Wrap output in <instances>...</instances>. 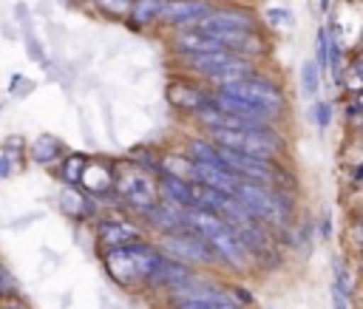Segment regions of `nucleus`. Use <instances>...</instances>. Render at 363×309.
Here are the masks:
<instances>
[{"mask_svg": "<svg viewBox=\"0 0 363 309\" xmlns=\"http://www.w3.org/2000/svg\"><path fill=\"white\" fill-rule=\"evenodd\" d=\"M184 218H187V227L210 244V249L216 252V258L221 264H227L238 272H244L250 266V249L244 247L241 235L235 232V227L227 218H221L210 210H199V207L184 210Z\"/></svg>", "mask_w": 363, "mask_h": 309, "instance_id": "nucleus-1", "label": "nucleus"}, {"mask_svg": "<svg viewBox=\"0 0 363 309\" xmlns=\"http://www.w3.org/2000/svg\"><path fill=\"white\" fill-rule=\"evenodd\" d=\"M162 261V252L156 244L142 241H130L122 247H113L108 252H102V264L105 272L113 283L125 286V289H139L150 283V275L156 269V264Z\"/></svg>", "mask_w": 363, "mask_h": 309, "instance_id": "nucleus-2", "label": "nucleus"}, {"mask_svg": "<svg viewBox=\"0 0 363 309\" xmlns=\"http://www.w3.org/2000/svg\"><path fill=\"white\" fill-rule=\"evenodd\" d=\"M113 196L139 218H145L162 198H159V176L136 164L133 159L116 162V181Z\"/></svg>", "mask_w": 363, "mask_h": 309, "instance_id": "nucleus-3", "label": "nucleus"}, {"mask_svg": "<svg viewBox=\"0 0 363 309\" xmlns=\"http://www.w3.org/2000/svg\"><path fill=\"white\" fill-rule=\"evenodd\" d=\"M207 139H213L218 147L244 153V156H255L264 162H272L281 150V139L275 136L272 128H261V130H244V128H213L204 130Z\"/></svg>", "mask_w": 363, "mask_h": 309, "instance_id": "nucleus-4", "label": "nucleus"}, {"mask_svg": "<svg viewBox=\"0 0 363 309\" xmlns=\"http://www.w3.org/2000/svg\"><path fill=\"white\" fill-rule=\"evenodd\" d=\"M216 91H224V94H230V96H235V99H241V102H247V105H252V108L269 113L272 119H278V116L284 113V108H286L284 91H281L275 82H269V79H264V77H258V74H250V77H244V79L227 82V85H221V88H216Z\"/></svg>", "mask_w": 363, "mask_h": 309, "instance_id": "nucleus-5", "label": "nucleus"}, {"mask_svg": "<svg viewBox=\"0 0 363 309\" xmlns=\"http://www.w3.org/2000/svg\"><path fill=\"white\" fill-rule=\"evenodd\" d=\"M156 247H159L162 255L176 258V261H182V264H187V266H204V264H216V261H218L216 252L210 249V244H207L199 232H193L190 227H187V230H176V232L159 235V238H156Z\"/></svg>", "mask_w": 363, "mask_h": 309, "instance_id": "nucleus-6", "label": "nucleus"}, {"mask_svg": "<svg viewBox=\"0 0 363 309\" xmlns=\"http://www.w3.org/2000/svg\"><path fill=\"white\" fill-rule=\"evenodd\" d=\"M233 198L250 213V218L255 221H275L281 224L286 218V207L284 201H278V196L267 187V184H258V181H238Z\"/></svg>", "mask_w": 363, "mask_h": 309, "instance_id": "nucleus-7", "label": "nucleus"}, {"mask_svg": "<svg viewBox=\"0 0 363 309\" xmlns=\"http://www.w3.org/2000/svg\"><path fill=\"white\" fill-rule=\"evenodd\" d=\"M167 102L176 111L196 116L199 111H204L207 105H213V91H207L196 79L182 77V79H170V85H167Z\"/></svg>", "mask_w": 363, "mask_h": 309, "instance_id": "nucleus-8", "label": "nucleus"}, {"mask_svg": "<svg viewBox=\"0 0 363 309\" xmlns=\"http://www.w3.org/2000/svg\"><path fill=\"white\" fill-rule=\"evenodd\" d=\"M199 28H204L207 34H224V31H244V28H255L252 14L235 6H213L199 23Z\"/></svg>", "mask_w": 363, "mask_h": 309, "instance_id": "nucleus-9", "label": "nucleus"}, {"mask_svg": "<svg viewBox=\"0 0 363 309\" xmlns=\"http://www.w3.org/2000/svg\"><path fill=\"white\" fill-rule=\"evenodd\" d=\"M113 181H116V162H108V159H88L85 162L79 187L91 198L113 196Z\"/></svg>", "mask_w": 363, "mask_h": 309, "instance_id": "nucleus-10", "label": "nucleus"}, {"mask_svg": "<svg viewBox=\"0 0 363 309\" xmlns=\"http://www.w3.org/2000/svg\"><path fill=\"white\" fill-rule=\"evenodd\" d=\"M96 247L99 252H108L113 247H122V244H130V241H142V230L130 221H122V218H102L96 221Z\"/></svg>", "mask_w": 363, "mask_h": 309, "instance_id": "nucleus-11", "label": "nucleus"}, {"mask_svg": "<svg viewBox=\"0 0 363 309\" xmlns=\"http://www.w3.org/2000/svg\"><path fill=\"white\" fill-rule=\"evenodd\" d=\"M210 9H213L210 0H164L159 23H167V26H176V28L196 26Z\"/></svg>", "mask_w": 363, "mask_h": 309, "instance_id": "nucleus-12", "label": "nucleus"}, {"mask_svg": "<svg viewBox=\"0 0 363 309\" xmlns=\"http://www.w3.org/2000/svg\"><path fill=\"white\" fill-rule=\"evenodd\" d=\"M173 48L187 57V54H204V51H218L221 43L216 34H207L204 28L199 26H182L176 28V37H173Z\"/></svg>", "mask_w": 363, "mask_h": 309, "instance_id": "nucleus-13", "label": "nucleus"}, {"mask_svg": "<svg viewBox=\"0 0 363 309\" xmlns=\"http://www.w3.org/2000/svg\"><path fill=\"white\" fill-rule=\"evenodd\" d=\"M142 221L150 224L159 235H164V232H176V230H187L184 210H182V207H173V204H167V201H159Z\"/></svg>", "mask_w": 363, "mask_h": 309, "instance_id": "nucleus-14", "label": "nucleus"}, {"mask_svg": "<svg viewBox=\"0 0 363 309\" xmlns=\"http://www.w3.org/2000/svg\"><path fill=\"white\" fill-rule=\"evenodd\" d=\"M193 181H196V184H204V187H213V190H218V193L233 196L241 179H238L235 173H230L227 167H221V164H199V162H196V179H193Z\"/></svg>", "mask_w": 363, "mask_h": 309, "instance_id": "nucleus-15", "label": "nucleus"}, {"mask_svg": "<svg viewBox=\"0 0 363 309\" xmlns=\"http://www.w3.org/2000/svg\"><path fill=\"white\" fill-rule=\"evenodd\" d=\"M159 198L173 207L190 210L193 207V181H184L176 176H159Z\"/></svg>", "mask_w": 363, "mask_h": 309, "instance_id": "nucleus-16", "label": "nucleus"}, {"mask_svg": "<svg viewBox=\"0 0 363 309\" xmlns=\"http://www.w3.org/2000/svg\"><path fill=\"white\" fill-rule=\"evenodd\" d=\"M156 176H176V179L193 181L196 179V162L187 153H159Z\"/></svg>", "mask_w": 363, "mask_h": 309, "instance_id": "nucleus-17", "label": "nucleus"}, {"mask_svg": "<svg viewBox=\"0 0 363 309\" xmlns=\"http://www.w3.org/2000/svg\"><path fill=\"white\" fill-rule=\"evenodd\" d=\"M28 156H31L37 164H51V162L62 159L65 153H62V142H60L54 133H40V136L31 142Z\"/></svg>", "mask_w": 363, "mask_h": 309, "instance_id": "nucleus-18", "label": "nucleus"}, {"mask_svg": "<svg viewBox=\"0 0 363 309\" xmlns=\"http://www.w3.org/2000/svg\"><path fill=\"white\" fill-rule=\"evenodd\" d=\"M162 6H164V0H133V6H130L133 26H153V23H159Z\"/></svg>", "mask_w": 363, "mask_h": 309, "instance_id": "nucleus-19", "label": "nucleus"}, {"mask_svg": "<svg viewBox=\"0 0 363 309\" xmlns=\"http://www.w3.org/2000/svg\"><path fill=\"white\" fill-rule=\"evenodd\" d=\"M85 162H88V156H82V153H65V156H62V164H60V179H62L68 187H79Z\"/></svg>", "mask_w": 363, "mask_h": 309, "instance_id": "nucleus-20", "label": "nucleus"}, {"mask_svg": "<svg viewBox=\"0 0 363 309\" xmlns=\"http://www.w3.org/2000/svg\"><path fill=\"white\" fill-rule=\"evenodd\" d=\"M62 210H65L71 218H88L91 210H94V204H91L88 196H82L77 187H68V190L62 193Z\"/></svg>", "mask_w": 363, "mask_h": 309, "instance_id": "nucleus-21", "label": "nucleus"}, {"mask_svg": "<svg viewBox=\"0 0 363 309\" xmlns=\"http://www.w3.org/2000/svg\"><path fill=\"white\" fill-rule=\"evenodd\" d=\"M318 88H320V68H318L315 60H306L301 65V94L306 99H312L318 94Z\"/></svg>", "mask_w": 363, "mask_h": 309, "instance_id": "nucleus-22", "label": "nucleus"}, {"mask_svg": "<svg viewBox=\"0 0 363 309\" xmlns=\"http://www.w3.org/2000/svg\"><path fill=\"white\" fill-rule=\"evenodd\" d=\"M94 6H96L105 17L125 20V17H130V6H133V0H94Z\"/></svg>", "mask_w": 363, "mask_h": 309, "instance_id": "nucleus-23", "label": "nucleus"}, {"mask_svg": "<svg viewBox=\"0 0 363 309\" xmlns=\"http://www.w3.org/2000/svg\"><path fill=\"white\" fill-rule=\"evenodd\" d=\"M264 17L272 28H292V11L289 9H267Z\"/></svg>", "mask_w": 363, "mask_h": 309, "instance_id": "nucleus-24", "label": "nucleus"}, {"mask_svg": "<svg viewBox=\"0 0 363 309\" xmlns=\"http://www.w3.org/2000/svg\"><path fill=\"white\" fill-rule=\"evenodd\" d=\"M312 119H315L318 130H326L329 122H332V105L329 102H315L312 105Z\"/></svg>", "mask_w": 363, "mask_h": 309, "instance_id": "nucleus-25", "label": "nucleus"}, {"mask_svg": "<svg viewBox=\"0 0 363 309\" xmlns=\"http://www.w3.org/2000/svg\"><path fill=\"white\" fill-rule=\"evenodd\" d=\"M318 68H329V40H326V31L320 28L318 31Z\"/></svg>", "mask_w": 363, "mask_h": 309, "instance_id": "nucleus-26", "label": "nucleus"}, {"mask_svg": "<svg viewBox=\"0 0 363 309\" xmlns=\"http://www.w3.org/2000/svg\"><path fill=\"white\" fill-rule=\"evenodd\" d=\"M14 156H9L6 150H0V179H9L11 173H14Z\"/></svg>", "mask_w": 363, "mask_h": 309, "instance_id": "nucleus-27", "label": "nucleus"}, {"mask_svg": "<svg viewBox=\"0 0 363 309\" xmlns=\"http://www.w3.org/2000/svg\"><path fill=\"white\" fill-rule=\"evenodd\" d=\"M332 300H335V309H349L346 306V289H340L337 283H332Z\"/></svg>", "mask_w": 363, "mask_h": 309, "instance_id": "nucleus-28", "label": "nucleus"}, {"mask_svg": "<svg viewBox=\"0 0 363 309\" xmlns=\"http://www.w3.org/2000/svg\"><path fill=\"white\" fill-rule=\"evenodd\" d=\"M0 309H26L20 300H9V303H0Z\"/></svg>", "mask_w": 363, "mask_h": 309, "instance_id": "nucleus-29", "label": "nucleus"}, {"mask_svg": "<svg viewBox=\"0 0 363 309\" xmlns=\"http://www.w3.org/2000/svg\"><path fill=\"white\" fill-rule=\"evenodd\" d=\"M3 283H6V269L0 266V295H3Z\"/></svg>", "mask_w": 363, "mask_h": 309, "instance_id": "nucleus-30", "label": "nucleus"}, {"mask_svg": "<svg viewBox=\"0 0 363 309\" xmlns=\"http://www.w3.org/2000/svg\"><path fill=\"white\" fill-rule=\"evenodd\" d=\"M354 74H357V77L363 79V62H357V65H354Z\"/></svg>", "mask_w": 363, "mask_h": 309, "instance_id": "nucleus-31", "label": "nucleus"}, {"mask_svg": "<svg viewBox=\"0 0 363 309\" xmlns=\"http://www.w3.org/2000/svg\"><path fill=\"white\" fill-rule=\"evenodd\" d=\"M318 3H320V11H326V9H329V0H318Z\"/></svg>", "mask_w": 363, "mask_h": 309, "instance_id": "nucleus-32", "label": "nucleus"}, {"mask_svg": "<svg viewBox=\"0 0 363 309\" xmlns=\"http://www.w3.org/2000/svg\"><path fill=\"white\" fill-rule=\"evenodd\" d=\"M357 238H360V241H363V224H360V227H357Z\"/></svg>", "mask_w": 363, "mask_h": 309, "instance_id": "nucleus-33", "label": "nucleus"}]
</instances>
